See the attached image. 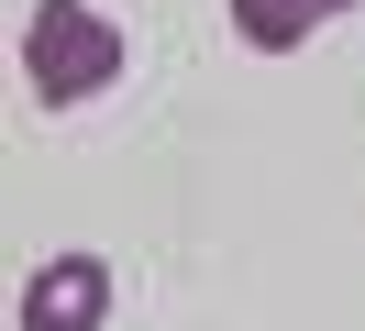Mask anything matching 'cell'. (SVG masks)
Listing matches in <instances>:
<instances>
[{"label": "cell", "instance_id": "obj_2", "mask_svg": "<svg viewBox=\"0 0 365 331\" xmlns=\"http://www.w3.org/2000/svg\"><path fill=\"white\" fill-rule=\"evenodd\" d=\"M111 320V265L100 254H45L23 276V331H100Z\"/></svg>", "mask_w": 365, "mask_h": 331}, {"label": "cell", "instance_id": "obj_3", "mask_svg": "<svg viewBox=\"0 0 365 331\" xmlns=\"http://www.w3.org/2000/svg\"><path fill=\"white\" fill-rule=\"evenodd\" d=\"M232 11V33L255 44V56H299V44L332 22V0H222Z\"/></svg>", "mask_w": 365, "mask_h": 331}, {"label": "cell", "instance_id": "obj_1", "mask_svg": "<svg viewBox=\"0 0 365 331\" xmlns=\"http://www.w3.org/2000/svg\"><path fill=\"white\" fill-rule=\"evenodd\" d=\"M122 22L100 11V0H34V22H23V78H34V100L45 110H78V100H100V88L122 78Z\"/></svg>", "mask_w": 365, "mask_h": 331}]
</instances>
